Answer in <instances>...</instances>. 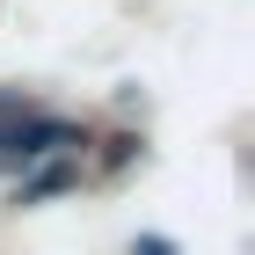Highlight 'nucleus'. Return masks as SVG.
<instances>
[{"mask_svg":"<svg viewBox=\"0 0 255 255\" xmlns=\"http://www.w3.org/2000/svg\"><path fill=\"white\" fill-rule=\"evenodd\" d=\"M73 124H51V117H37V124H7L0 131V153H15V160H44V153H59V146H73Z\"/></svg>","mask_w":255,"mask_h":255,"instance_id":"nucleus-1","label":"nucleus"},{"mask_svg":"<svg viewBox=\"0 0 255 255\" xmlns=\"http://www.w3.org/2000/svg\"><path fill=\"white\" fill-rule=\"evenodd\" d=\"M66 182H73V168H66V160H51V168H37V175H29V182L15 190V204H37V197H59Z\"/></svg>","mask_w":255,"mask_h":255,"instance_id":"nucleus-2","label":"nucleus"},{"mask_svg":"<svg viewBox=\"0 0 255 255\" xmlns=\"http://www.w3.org/2000/svg\"><path fill=\"white\" fill-rule=\"evenodd\" d=\"M131 255H175V248H168V241H138Z\"/></svg>","mask_w":255,"mask_h":255,"instance_id":"nucleus-3","label":"nucleus"}]
</instances>
